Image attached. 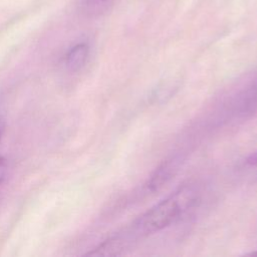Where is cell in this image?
Returning a JSON list of instances; mask_svg holds the SVG:
<instances>
[{
  "instance_id": "obj_3",
  "label": "cell",
  "mask_w": 257,
  "mask_h": 257,
  "mask_svg": "<svg viewBox=\"0 0 257 257\" xmlns=\"http://www.w3.org/2000/svg\"><path fill=\"white\" fill-rule=\"evenodd\" d=\"M89 53V47L86 43H77L72 46L64 57V64L70 71L79 70L86 62Z\"/></svg>"
},
{
  "instance_id": "obj_5",
  "label": "cell",
  "mask_w": 257,
  "mask_h": 257,
  "mask_svg": "<svg viewBox=\"0 0 257 257\" xmlns=\"http://www.w3.org/2000/svg\"><path fill=\"white\" fill-rule=\"evenodd\" d=\"M113 3V0H83L84 12L90 17H98L104 14Z\"/></svg>"
},
{
  "instance_id": "obj_7",
  "label": "cell",
  "mask_w": 257,
  "mask_h": 257,
  "mask_svg": "<svg viewBox=\"0 0 257 257\" xmlns=\"http://www.w3.org/2000/svg\"><path fill=\"white\" fill-rule=\"evenodd\" d=\"M6 173H7V162L3 157L0 156V185L5 179Z\"/></svg>"
},
{
  "instance_id": "obj_6",
  "label": "cell",
  "mask_w": 257,
  "mask_h": 257,
  "mask_svg": "<svg viewBox=\"0 0 257 257\" xmlns=\"http://www.w3.org/2000/svg\"><path fill=\"white\" fill-rule=\"evenodd\" d=\"M254 106H257V80L255 83L247 90L243 97V108H253Z\"/></svg>"
},
{
  "instance_id": "obj_2",
  "label": "cell",
  "mask_w": 257,
  "mask_h": 257,
  "mask_svg": "<svg viewBox=\"0 0 257 257\" xmlns=\"http://www.w3.org/2000/svg\"><path fill=\"white\" fill-rule=\"evenodd\" d=\"M180 163L181 160L176 157L164 162L150 176V179H148L144 186L145 192L149 194L156 193L164 188L177 174V171L180 168Z\"/></svg>"
},
{
  "instance_id": "obj_8",
  "label": "cell",
  "mask_w": 257,
  "mask_h": 257,
  "mask_svg": "<svg viewBox=\"0 0 257 257\" xmlns=\"http://www.w3.org/2000/svg\"><path fill=\"white\" fill-rule=\"evenodd\" d=\"M4 126H5V122H4V118L0 115V139L3 135V132H4Z\"/></svg>"
},
{
  "instance_id": "obj_1",
  "label": "cell",
  "mask_w": 257,
  "mask_h": 257,
  "mask_svg": "<svg viewBox=\"0 0 257 257\" xmlns=\"http://www.w3.org/2000/svg\"><path fill=\"white\" fill-rule=\"evenodd\" d=\"M201 195L199 185L194 183L183 185L138 217L121 234L132 245L139 238L162 231L177 223L197 207L201 201Z\"/></svg>"
},
{
  "instance_id": "obj_9",
  "label": "cell",
  "mask_w": 257,
  "mask_h": 257,
  "mask_svg": "<svg viewBox=\"0 0 257 257\" xmlns=\"http://www.w3.org/2000/svg\"><path fill=\"white\" fill-rule=\"evenodd\" d=\"M249 255H254V256H257V251H254V252H251V253H249Z\"/></svg>"
},
{
  "instance_id": "obj_4",
  "label": "cell",
  "mask_w": 257,
  "mask_h": 257,
  "mask_svg": "<svg viewBox=\"0 0 257 257\" xmlns=\"http://www.w3.org/2000/svg\"><path fill=\"white\" fill-rule=\"evenodd\" d=\"M238 173L247 181L257 182V151L249 155L240 163Z\"/></svg>"
}]
</instances>
